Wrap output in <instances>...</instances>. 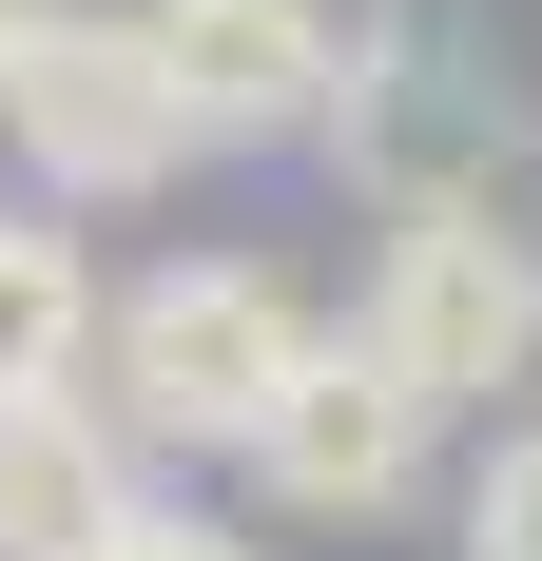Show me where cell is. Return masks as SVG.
<instances>
[{"label": "cell", "instance_id": "cell-1", "mask_svg": "<svg viewBox=\"0 0 542 561\" xmlns=\"http://www.w3.org/2000/svg\"><path fill=\"white\" fill-rule=\"evenodd\" d=\"M310 310H291V272H252V252H174V272L116 290V348L98 388L136 407V446H194V465H252L271 407L310 388Z\"/></svg>", "mask_w": 542, "mask_h": 561}, {"label": "cell", "instance_id": "cell-2", "mask_svg": "<svg viewBox=\"0 0 542 561\" xmlns=\"http://www.w3.org/2000/svg\"><path fill=\"white\" fill-rule=\"evenodd\" d=\"M0 136H20L39 194H156L174 156H214L194 98H174L156 0H136V20H116V0H58L39 39H20V78H0Z\"/></svg>", "mask_w": 542, "mask_h": 561}, {"label": "cell", "instance_id": "cell-3", "mask_svg": "<svg viewBox=\"0 0 542 561\" xmlns=\"http://www.w3.org/2000/svg\"><path fill=\"white\" fill-rule=\"evenodd\" d=\"M349 330H369L427 407H504V388L542 368V252L504 232V194H465V214H387Z\"/></svg>", "mask_w": 542, "mask_h": 561}, {"label": "cell", "instance_id": "cell-4", "mask_svg": "<svg viewBox=\"0 0 542 561\" xmlns=\"http://www.w3.org/2000/svg\"><path fill=\"white\" fill-rule=\"evenodd\" d=\"M329 156L369 174L387 214H465V194H504L523 116H504V78H485L465 39H427V20H369V39H349V98H329Z\"/></svg>", "mask_w": 542, "mask_h": 561}, {"label": "cell", "instance_id": "cell-5", "mask_svg": "<svg viewBox=\"0 0 542 561\" xmlns=\"http://www.w3.org/2000/svg\"><path fill=\"white\" fill-rule=\"evenodd\" d=\"M427 426H445V407L407 388V368H387L369 330H349V348H310V388L271 407V446H252V484H271L291 523H387L407 484H427Z\"/></svg>", "mask_w": 542, "mask_h": 561}, {"label": "cell", "instance_id": "cell-6", "mask_svg": "<svg viewBox=\"0 0 542 561\" xmlns=\"http://www.w3.org/2000/svg\"><path fill=\"white\" fill-rule=\"evenodd\" d=\"M156 39H174V98H194L214 156H291V136H329V98H349L329 0H156Z\"/></svg>", "mask_w": 542, "mask_h": 561}, {"label": "cell", "instance_id": "cell-7", "mask_svg": "<svg viewBox=\"0 0 542 561\" xmlns=\"http://www.w3.org/2000/svg\"><path fill=\"white\" fill-rule=\"evenodd\" d=\"M136 407L98 388H39V407H0V561H116L136 542Z\"/></svg>", "mask_w": 542, "mask_h": 561}, {"label": "cell", "instance_id": "cell-8", "mask_svg": "<svg viewBox=\"0 0 542 561\" xmlns=\"http://www.w3.org/2000/svg\"><path fill=\"white\" fill-rule=\"evenodd\" d=\"M98 348H116V290H98V252H78V232H39V214H0V407L78 388Z\"/></svg>", "mask_w": 542, "mask_h": 561}, {"label": "cell", "instance_id": "cell-9", "mask_svg": "<svg viewBox=\"0 0 542 561\" xmlns=\"http://www.w3.org/2000/svg\"><path fill=\"white\" fill-rule=\"evenodd\" d=\"M465 561H542V426H504L465 465Z\"/></svg>", "mask_w": 542, "mask_h": 561}, {"label": "cell", "instance_id": "cell-10", "mask_svg": "<svg viewBox=\"0 0 542 561\" xmlns=\"http://www.w3.org/2000/svg\"><path fill=\"white\" fill-rule=\"evenodd\" d=\"M116 561H252V542H233V523H194V504H136V542H116Z\"/></svg>", "mask_w": 542, "mask_h": 561}, {"label": "cell", "instance_id": "cell-11", "mask_svg": "<svg viewBox=\"0 0 542 561\" xmlns=\"http://www.w3.org/2000/svg\"><path fill=\"white\" fill-rule=\"evenodd\" d=\"M39 20H58V0H0V78H20V39H39Z\"/></svg>", "mask_w": 542, "mask_h": 561}]
</instances>
